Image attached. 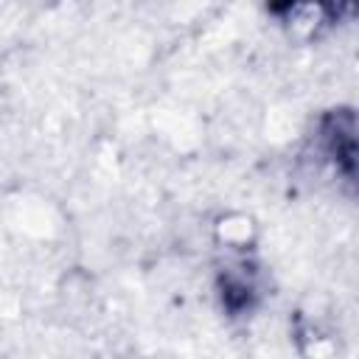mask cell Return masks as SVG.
<instances>
[{
	"label": "cell",
	"mask_w": 359,
	"mask_h": 359,
	"mask_svg": "<svg viewBox=\"0 0 359 359\" xmlns=\"http://www.w3.org/2000/svg\"><path fill=\"white\" fill-rule=\"evenodd\" d=\"M275 14H280V22L289 28V34L300 36V39H309V36H317V31L323 25H328V11L325 6H280V8H272Z\"/></svg>",
	"instance_id": "cell-1"
}]
</instances>
